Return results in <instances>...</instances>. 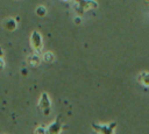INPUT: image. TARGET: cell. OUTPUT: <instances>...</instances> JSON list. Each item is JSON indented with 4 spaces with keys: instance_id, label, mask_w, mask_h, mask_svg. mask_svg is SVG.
Masks as SVG:
<instances>
[{
    "instance_id": "obj_7",
    "label": "cell",
    "mask_w": 149,
    "mask_h": 134,
    "mask_svg": "<svg viewBox=\"0 0 149 134\" xmlns=\"http://www.w3.org/2000/svg\"><path fill=\"white\" fill-rule=\"evenodd\" d=\"M5 27H6L7 29H9V30H13V29H15L16 23H15V21H14L13 19H9V20H6V22H5Z\"/></svg>"
},
{
    "instance_id": "obj_9",
    "label": "cell",
    "mask_w": 149,
    "mask_h": 134,
    "mask_svg": "<svg viewBox=\"0 0 149 134\" xmlns=\"http://www.w3.org/2000/svg\"><path fill=\"white\" fill-rule=\"evenodd\" d=\"M34 134H47V128L43 127V126H40V127H37L35 129Z\"/></svg>"
},
{
    "instance_id": "obj_3",
    "label": "cell",
    "mask_w": 149,
    "mask_h": 134,
    "mask_svg": "<svg viewBox=\"0 0 149 134\" xmlns=\"http://www.w3.org/2000/svg\"><path fill=\"white\" fill-rule=\"evenodd\" d=\"M30 42H31V47L34 48V50L36 52H41V50H42V37H41L38 31H33L31 37H30Z\"/></svg>"
},
{
    "instance_id": "obj_6",
    "label": "cell",
    "mask_w": 149,
    "mask_h": 134,
    "mask_svg": "<svg viewBox=\"0 0 149 134\" xmlns=\"http://www.w3.org/2000/svg\"><path fill=\"white\" fill-rule=\"evenodd\" d=\"M139 82L144 86H149V72H142L139 76Z\"/></svg>"
},
{
    "instance_id": "obj_8",
    "label": "cell",
    "mask_w": 149,
    "mask_h": 134,
    "mask_svg": "<svg viewBox=\"0 0 149 134\" xmlns=\"http://www.w3.org/2000/svg\"><path fill=\"white\" fill-rule=\"evenodd\" d=\"M43 61L47 62V63H51L54 61V55L51 52H47L44 56H43Z\"/></svg>"
},
{
    "instance_id": "obj_10",
    "label": "cell",
    "mask_w": 149,
    "mask_h": 134,
    "mask_svg": "<svg viewBox=\"0 0 149 134\" xmlns=\"http://www.w3.org/2000/svg\"><path fill=\"white\" fill-rule=\"evenodd\" d=\"M36 13H37L40 16H43V15L45 14V8H44V7H38L37 10H36Z\"/></svg>"
},
{
    "instance_id": "obj_2",
    "label": "cell",
    "mask_w": 149,
    "mask_h": 134,
    "mask_svg": "<svg viewBox=\"0 0 149 134\" xmlns=\"http://www.w3.org/2000/svg\"><path fill=\"white\" fill-rule=\"evenodd\" d=\"M38 108L42 111L44 115H49L51 112V101L47 92H43L38 100Z\"/></svg>"
},
{
    "instance_id": "obj_5",
    "label": "cell",
    "mask_w": 149,
    "mask_h": 134,
    "mask_svg": "<svg viewBox=\"0 0 149 134\" xmlns=\"http://www.w3.org/2000/svg\"><path fill=\"white\" fill-rule=\"evenodd\" d=\"M27 62H28L30 65L37 66V65L41 63V58H40V56H38V55H35V54H33V55L28 56V58H27Z\"/></svg>"
},
{
    "instance_id": "obj_11",
    "label": "cell",
    "mask_w": 149,
    "mask_h": 134,
    "mask_svg": "<svg viewBox=\"0 0 149 134\" xmlns=\"http://www.w3.org/2000/svg\"><path fill=\"white\" fill-rule=\"evenodd\" d=\"M1 56H2V51H1V48H0V69L3 66V63H2V59H1Z\"/></svg>"
},
{
    "instance_id": "obj_1",
    "label": "cell",
    "mask_w": 149,
    "mask_h": 134,
    "mask_svg": "<svg viewBox=\"0 0 149 134\" xmlns=\"http://www.w3.org/2000/svg\"><path fill=\"white\" fill-rule=\"evenodd\" d=\"M116 128V122L112 121L109 124H92V129L98 134H114Z\"/></svg>"
},
{
    "instance_id": "obj_4",
    "label": "cell",
    "mask_w": 149,
    "mask_h": 134,
    "mask_svg": "<svg viewBox=\"0 0 149 134\" xmlns=\"http://www.w3.org/2000/svg\"><path fill=\"white\" fill-rule=\"evenodd\" d=\"M61 115H58L56 118V120L48 126L47 128V134H59L62 131V122H61Z\"/></svg>"
}]
</instances>
